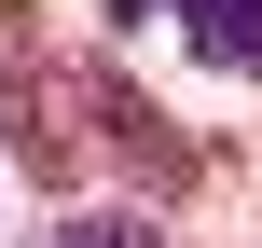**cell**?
<instances>
[{"label": "cell", "mask_w": 262, "mask_h": 248, "mask_svg": "<svg viewBox=\"0 0 262 248\" xmlns=\"http://www.w3.org/2000/svg\"><path fill=\"white\" fill-rule=\"evenodd\" d=\"M41 248H166L152 221H69V235H41Z\"/></svg>", "instance_id": "obj_4"}, {"label": "cell", "mask_w": 262, "mask_h": 248, "mask_svg": "<svg viewBox=\"0 0 262 248\" xmlns=\"http://www.w3.org/2000/svg\"><path fill=\"white\" fill-rule=\"evenodd\" d=\"M97 152L138 166L152 193H193V138H180L166 110H138V83H111V69H97Z\"/></svg>", "instance_id": "obj_2"}, {"label": "cell", "mask_w": 262, "mask_h": 248, "mask_svg": "<svg viewBox=\"0 0 262 248\" xmlns=\"http://www.w3.org/2000/svg\"><path fill=\"white\" fill-rule=\"evenodd\" d=\"M193 28H207V55L262 69V0H193Z\"/></svg>", "instance_id": "obj_3"}, {"label": "cell", "mask_w": 262, "mask_h": 248, "mask_svg": "<svg viewBox=\"0 0 262 248\" xmlns=\"http://www.w3.org/2000/svg\"><path fill=\"white\" fill-rule=\"evenodd\" d=\"M0 110H14V166L41 193H69L97 166V69H69L41 41V0H0Z\"/></svg>", "instance_id": "obj_1"}]
</instances>
